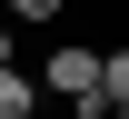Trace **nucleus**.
I'll use <instances>...</instances> for the list:
<instances>
[{
	"label": "nucleus",
	"mask_w": 129,
	"mask_h": 119,
	"mask_svg": "<svg viewBox=\"0 0 129 119\" xmlns=\"http://www.w3.org/2000/svg\"><path fill=\"white\" fill-rule=\"evenodd\" d=\"M50 89H60L70 109L99 99V50H70V40H60V50H50Z\"/></svg>",
	"instance_id": "nucleus-1"
},
{
	"label": "nucleus",
	"mask_w": 129,
	"mask_h": 119,
	"mask_svg": "<svg viewBox=\"0 0 129 119\" xmlns=\"http://www.w3.org/2000/svg\"><path fill=\"white\" fill-rule=\"evenodd\" d=\"M40 109V80H30V69H0V119H30Z\"/></svg>",
	"instance_id": "nucleus-2"
},
{
	"label": "nucleus",
	"mask_w": 129,
	"mask_h": 119,
	"mask_svg": "<svg viewBox=\"0 0 129 119\" xmlns=\"http://www.w3.org/2000/svg\"><path fill=\"white\" fill-rule=\"evenodd\" d=\"M99 99H109V109L129 99V50H99Z\"/></svg>",
	"instance_id": "nucleus-3"
},
{
	"label": "nucleus",
	"mask_w": 129,
	"mask_h": 119,
	"mask_svg": "<svg viewBox=\"0 0 129 119\" xmlns=\"http://www.w3.org/2000/svg\"><path fill=\"white\" fill-rule=\"evenodd\" d=\"M0 10H10V20H30V30H50V20H60L70 0H0Z\"/></svg>",
	"instance_id": "nucleus-4"
},
{
	"label": "nucleus",
	"mask_w": 129,
	"mask_h": 119,
	"mask_svg": "<svg viewBox=\"0 0 129 119\" xmlns=\"http://www.w3.org/2000/svg\"><path fill=\"white\" fill-rule=\"evenodd\" d=\"M0 69H20V40H10V20H0Z\"/></svg>",
	"instance_id": "nucleus-5"
},
{
	"label": "nucleus",
	"mask_w": 129,
	"mask_h": 119,
	"mask_svg": "<svg viewBox=\"0 0 129 119\" xmlns=\"http://www.w3.org/2000/svg\"><path fill=\"white\" fill-rule=\"evenodd\" d=\"M119 119H129V99H119Z\"/></svg>",
	"instance_id": "nucleus-6"
}]
</instances>
